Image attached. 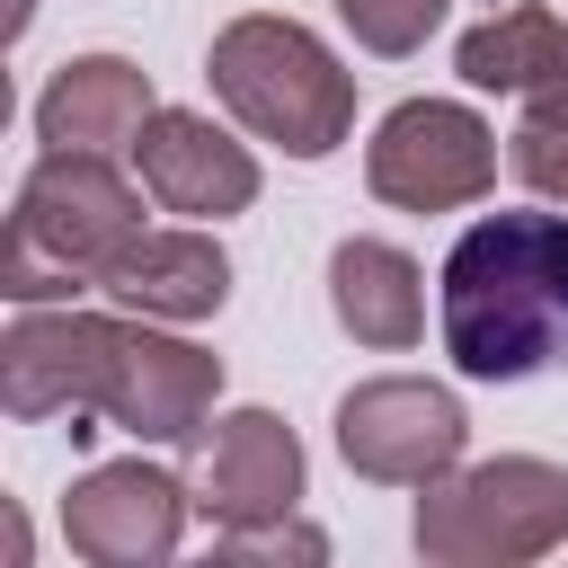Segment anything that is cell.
Masks as SVG:
<instances>
[{"label":"cell","mask_w":568,"mask_h":568,"mask_svg":"<svg viewBox=\"0 0 568 568\" xmlns=\"http://www.w3.org/2000/svg\"><path fill=\"white\" fill-rule=\"evenodd\" d=\"M133 169H142L151 204H160V213H186V222H231V213H248L257 186H266L257 151H248L231 124H213L204 106H160V115L142 124V142H133Z\"/></svg>","instance_id":"10"},{"label":"cell","mask_w":568,"mask_h":568,"mask_svg":"<svg viewBox=\"0 0 568 568\" xmlns=\"http://www.w3.org/2000/svg\"><path fill=\"white\" fill-rule=\"evenodd\" d=\"M44 0H9V36H27V18H36Z\"/></svg>","instance_id":"18"},{"label":"cell","mask_w":568,"mask_h":568,"mask_svg":"<svg viewBox=\"0 0 568 568\" xmlns=\"http://www.w3.org/2000/svg\"><path fill=\"white\" fill-rule=\"evenodd\" d=\"M453 71L479 98H515L524 115H550V106H568V18L541 0H515L479 27H462Z\"/></svg>","instance_id":"13"},{"label":"cell","mask_w":568,"mask_h":568,"mask_svg":"<svg viewBox=\"0 0 568 568\" xmlns=\"http://www.w3.org/2000/svg\"><path fill=\"white\" fill-rule=\"evenodd\" d=\"M160 115V89L142 62L124 53H71L44 89H36V142L44 151H98V160H133L142 124Z\"/></svg>","instance_id":"11"},{"label":"cell","mask_w":568,"mask_h":568,"mask_svg":"<svg viewBox=\"0 0 568 568\" xmlns=\"http://www.w3.org/2000/svg\"><path fill=\"white\" fill-rule=\"evenodd\" d=\"M364 186L390 213H462L497 186V124L462 98H399L364 142Z\"/></svg>","instance_id":"6"},{"label":"cell","mask_w":568,"mask_h":568,"mask_svg":"<svg viewBox=\"0 0 568 568\" xmlns=\"http://www.w3.org/2000/svg\"><path fill=\"white\" fill-rule=\"evenodd\" d=\"M337 9V27L364 44V53H382V62H408L444 18H453V0H328Z\"/></svg>","instance_id":"15"},{"label":"cell","mask_w":568,"mask_h":568,"mask_svg":"<svg viewBox=\"0 0 568 568\" xmlns=\"http://www.w3.org/2000/svg\"><path fill=\"white\" fill-rule=\"evenodd\" d=\"M186 515H195V488H186L169 462L124 453V462H89V470L71 479V497H62V541H71V559H89V568H160V559H178Z\"/></svg>","instance_id":"8"},{"label":"cell","mask_w":568,"mask_h":568,"mask_svg":"<svg viewBox=\"0 0 568 568\" xmlns=\"http://www.w3.org/2000/svg\"><path fill=\"white\" fill-rule=\"evenodd\" d=\"M337 462L373 488H435L444 470L470 462V417L444 382L373 373L337 399Z\"/></svg>","instance_id":"7"},{"label":"cell","mask_w":568,"mask_h":568,"mask_svg":"<svg viewBox=\"0 0 568 568\" xmlns=\"http://www.w3.org/2000/svg\"><path fill=\"white\" fill-rule=\"evenodd\" d=\"M408 541L426 568H532L568 550V470L541 453L462 462L435 488H417Z\"/></svg>","instance_id":"5"},{"label":"cell","mask_w":568,"mask_h":568,"mask_svg":"<svg viewBox=\"0 0 568 568\" xmlns=\"http://www.w3.org/2000/svg\"><path fill=\"white\" fill-rule=\"evenodd\" d=\"M213 559H328V532L302 524V515H275V524H248V532H213Z\"/></svg>","instance_id":"17"},{"label":"cell","mask_w":568,"mask_h":568,"mask_svg":"<svg viewBox=\"0 0 568 568\" xmlns=\"http://www.w3.org/2000/svg\"><path fill=\"white\" fill-rule=\"evenodd\" d=\"M98 293H106L115 311L195 328V320H213V311L231 302V257H222V240H213L204 222H169V231H142V240L106 266Z\"/></svg>","instance_id":"12"},{"label":"cell","mask_w":568,"mask_h":568,"mask_svg":"<svg viewBox=\"0 0 568 568\" xmlns=\"http://www.w3.org/2000/svg\"><path fill=\"white\" fill-rule=\"evenodd\" d=\"M142 195L151 186H133L98 151H44L18 178V204H9V248H0L9 311L18 302H80V293H98L106 266L151 231Z\"/></svg>","instance_id":"3"},{"label":"cell","mask_w":568,"mask_h":568,"mask_svg":"<svg viewBox=\"0 0 568 568\" xmlns=\"http://www.w3.org/2000/svg\"><path fill=\"white\" fill-rule=\"evenodd\" d=\"M328 311L355 346L373 355H408L426 337V266L399 240H337L328 248Z\"/></svg>","instance_id":"14"},{"label":"cell","mask_w":568,"mask_h":568,"mask_svg":"<svg viewBox=\"0 0 568 568\" xmlns=\"http://www.w3.org/2000/svg\"><path fill=\"white\" fill-rule=\"evenodd\" d=\"M435 328L462 382L568 373V204L479 213L444 248Z\"/></svg>","instance_id":"2"},{"label":"cell","mask_w":568,"mask_h":568,"mask_svg":"<svg viewBox=\"0 0 568 568\" xmlns=\"http://www.w3.org/2000/svg\"><path fill=\"white\" fill-rule=\"evenodd\" d=\"M222 399V355L142 311L18 302L0 328V408L18 426L106 417L133 444H204Z\"/></svg>","instance_id":"1"},{"label":"cell","mask_w":568,"mask_h":568,"mask_svg":"<svg viewBox=\"0 0 568 568\" xmlns=\"http://www.w3.org/2000/svg\"><path fill=\"white\" fill-rule=\"evenodd\" d=\"M204 80H213L222 115L248 142H275L284 160H328L355 133V71L302 18H275V9L231 18L204 44Z\"/></svg>","instance_id":"4"},{"label":"cell","mask_w":568,"mask_h":568,"mask_svg":"<svg viewBox=\"0 0 568 568\" xmlns=\"http://www.w3.org/2000/svg\"><path fill=\"white\" fill-rule=\"evenodd\" d=\"M302 488H311V462H302V435L275 408H231V417L204 426L195 515L213 532H248V524L302 515Z\"/></svg>","instance_id":"9"},{"label":"cell","mask_w":568,"mask_h":568,"mask_svg":"<svg viewBox=\"0 0 568 568\" xmlns=\"http://www.w3.org/2000/svg\"><path fill=\"white\" fill-rule=\"evenodd\" d=\"M506 169H515L541 204H568V106L524 115V124L506 133Z\"/></svg>","instance_id":"16"}]
</instances>
